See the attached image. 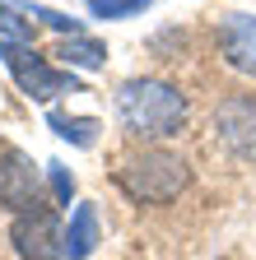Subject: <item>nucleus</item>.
Returning <instances> with one entry per match:
<instances>
[{"label":"nucleus","mask_w":256,"mask_h":260,"mask_svg":"<svg viewBox=\"0 0 256 260\" xmlns=\"http://www.w3.org/2000/svg\"><path fill=\"white\" fill-rule=\"evenodd\" d=\"M214 135L242 162H256V93H233L214 107Z\"/></svg>","instance_id":"39448f33"},{"label":"nucleus","mask_w":256,"mask_h":260,"mask_svg":"<svg viewBox=\"0 0 256 260\" xmlns=\"http://www.w3.org/2000/svg\"><path fill=\"white\" fill-rule=\"evenodd\" d=\"M42 205V186H38V168H33V158H23L19 149H0V209H10V214H23V209H33Z\"/></svg>","instance_id":"423d86ee"},{"label":"nucleus","mask_w":256,"mask_h":260,"mask_svg":"<svg viewBox=\"0 0 256 260\" xmlns=\"http://www.w3.org/2000/svg\"><path fill=\"white\" fill-rule=\"evenodd\" d=\"M10 246L19 260H66V228H61L51 205H33L14 214L10 223Z\"/></svg>","instance_id":"20e7f679"},{"label":"nucleus","mask_w":256,"mask_h":260,"mask_svg":"<svg viewBox=\"0 0 256 260\" xmlns=\"http://www.w3.org/2000/svg\"><path fill=\"white\" fill-rule=\"evenodd\" d=\"M28 19H42L47 28H56V32H61V38H79V32H84V23H79V19L61 14V10H47V5H28Z\"/></svg>","instance_id":"ddd939ff"},{"label":"nucleus","mask_w":256,"mask_h":260,"mask_svg":"<svg viewBox=\"0 0 256 260\" xmlns=\"http://www.w3.org/2000/svg\"><path fill=\"white\" fill-rule=\"evenodd\" d=\"M47 177H51V190H56V200L61 205H70V195H75V177L61 168V162H47Z\"/></svg>","instance_id":"4468645a"},{"label":"nucleus","mask_w":256,"mask_h":260,"mask_svg":"<svg viewBox=\"0 0 256 260\" xmlns=\"http://www.w3.org/2000/svg\"><path fill=\"white\" fill-rule=\"evenodd\" d=\"M0 38H5V42H28V38H33V19L0 0Z\"/></svg>","instance_id":"9b49d317"},{"label":"nucleus","mask_w":256,"mask_h":260,"mask_svg":"<svg viewBox=\"0 0 256 260\" xmlns=\"http://www.w3.org/2000/svg\"><path fill=\"white\" fill-rule=\"evenodd\" d=\"M103 233H98V209L93 205H75L70 223H66V255L70 260H89L93 251H98Z\"/></svg>","instance_id":"6e6552de"},{"label":"nucleus","mask_w":256,"mask_h":260,"mask_svg":"<svg viewBox=\"0 0 256 260\" xmlns=\"http://www.w3.org/2000/svg\"><path fill=\"white\" fill-rule=\"evenodd\" d=\"M0 65H5V70L14 75V84L28 98H38V103H51V98H61V93H79L70 70H56V65L42 51H33L28 42H5L0 38Z\"/></svg>","instance_id":"7ed1b4c3"},{"label":"nucleus","mask_w":256,"mask_h":260,"mask_svg":"<svg viewBox=\"0 0 256 260\" xmlns=\"http://www.w3.org/2000/svg\"><path fill=\"white\" fill-rule=\"evenodd\" d=\"M117 181L135 205H168L182 195L191 172H186V158H177L168 149H135V153L121 158Z\"/></svg>","instance_id":"f03ea898"},{"label":"nucleus","mask_w":256,"mask_h":260,"mask_svg":"<svg viewBox=\"0 0 256 260\" xmlns=\"http://www.w3.org/2000/svg\"><path fill=\"white\" fill-rule=\"evenodd\" d=\"M219 56L229 70L256 79V14H229L219 23Z\"/></svg>","instance_id":"0eeeda50"},{"label":"nucleus","mask_w":256,"mask_h":260,"mask_svg":"<svg viewBox=\"0 0 256 260\" xmlns=\"http://www.w3.org/2000/svg\"><path fill=\"white\" fill-rule=\"evenodd\" d=\"M47 125L56 130L61 140H70L75 149H93V144H98V121H93V116H66V112H51Z\"/></svg>","instance_id":"9d476101"},{"label":"nucleus","mask_w":256,"mask_h":260,"mask_svg":"<svg viewBox=\"0 0 256 260\" xmlns=\"http://www.w3.org/2000/svg\"><path fill=\"white\" fill-rule=\"evenodd\" d=\"M117 116L140 140H173L186 125V98L168 79H126L117 88Z\"/></svg>","instance_id":"f257e3e1"},{"label":"nucleus","mask_w":256,"mask_h":260,"mask_svg":"<svg viewBox=\"0 0 256 260\" xmlns=\"http://www.w3.org/2000/svg\"><path fill=\"white\" fill-rule=\"evenodd\" d=\"M140 10H149V0H89L93 19H131Z\"/></svg>","instance_id":"f8f14e48"},{"label":"nucleus","mask_w":256,"mask_h":260,"mask_svg":"<svg viewBox=\"0 0 256 260\" xmlns=\"http://www.w3.org/2000/svg\"><path fill=\"white\" fill-rule=\"evenodd\" d=\"M56 56L70 65V70H103L107 65V47L103 42H93V38H61V47H56Z\"/></svg>","instance_id":"1a4fd4ad"}]
</instances>
